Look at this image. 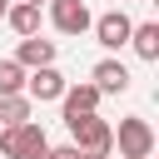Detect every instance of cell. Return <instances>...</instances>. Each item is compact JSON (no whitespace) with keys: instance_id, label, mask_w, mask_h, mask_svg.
<instances>
[{"instance_id":"obj_1","label":"cell","mask_w":159,"mask_h":159,"mask_svg":"<svg viewBox=\"0 0 159 159\" xmlns=\"http://www.w3.org/2000/svg\"><path fill=\"white\" fill-rule=\"evenodd\" d=\"M65 129H70V144H75L84 159H109V154H114V124H109V119L80 114V119H70Z\"/></svg>"},{"instance_id":"obj_2","label":"cell","mask_w":159,"mask_h":159,"mask_svg":"<svg viewBox=\"0 0 159 159\" xmlns=\"http://www.w3.org/2000/svg\"><path fill=\"white\" fill-rule=\"evenodd\" d=\"M0 154H5V159H45V154H50L45 124H35V119H25V124H0Z\"/></svg>"},{"instance_id":"obj_3","label":"cell","mask_w":159,"mask_h":159,"mask_svg":"<svg viewBox=\"0 0 159 159\" xmlns=\"http://www.w3.org/2000/svg\"><path fill=\"white\" fill-rule=\"evenodd\" d=\"M114 149H119V159H154V124L139 114H124L114 129Z\"/></svg>"},{"instance_id":"obj_4","label":"cell","mask_w":159,"mask_h":159,"mask_svg":"<svg viewBox=\"0 0 159 159\" xmlns=\"http://www.w3.org/2000/svg\"><path fill=\"white\" fill-rule=\"evenodd\" d=\"M65 75L55 70V65H40V70H25V99L30 104H60V94H65Z\"/></svg>"},{"instance_id":"obj_5","label":"cell","mask_w":159,"mask_h":159,"mask_svg":"<svg viewBox=\"0 0 159 159\" xmlns=\"http://www.w3.org/2000/svg\"><path fill=\"white\" fill-rule=\"evenodd\" d=\"M89 30H94V40H99L104 50H119V45H129L134 20H129L124 10H104V15H94V20H89Z\"/></svg>"},{"instance_id":"obj_6","label":"cell","mask_w":159,"mask_h":159,"mask_svg":"<svg viewBox=\"0 0 159 159\" xmlns=\"http://www.w3.org/2000/svg\"><path fill=\"white\" fill-rule=\"evenodd\" d=\"M99 89L89 84V80H80V84H65V94H60V114H65V124L70 119H80V114H99Z\"/></svg>"},{"instance_id":"obj_7","label":"cell","mask_w":159,"mask_h":159,"mask_svg":"<svg viewBox=\"0 0 159 159\" xmlns=\"http://www.w3.org/2000/svg\"><path fill=\"white\" fill-rule=\"evenodd\" d=\"M89 5L84 0H50V25L60 30V35H84L89 30Z\"/></svg>"},{"instance_id":"obj_8","label":"cell","mask_w":159,"mask_h":159,"mask_svg":"<svg viewBox=\"0 0 159 159\" xmlns=\"http://www.w3.org/2000/svg\"><path fill=\"white\" fill-rule=\"evenodd\" d=\"M55 55H60V50H55V40H40V35H25V40L15 45V55H10V60H15L20 70H40V65H55Z\"/></svg>"},{"instance_id":"obj_9","label":"cell","mask_w":159,"mask_h":159,"mask_svg":"<svg viewBox=\"0 0 159 159\" xmlns=\"http://www.w3.org/2000/svg\"><path fill=\"white\" fill-rule=\"evenodd\" d=\"M89 84H94L99 94H124V89H129V65H124V60H99V65L89 70Z\"/></svg>"},{"instance_id":"obj_10","label":"cell","mask_w":159,"mask_h":159,"mask_svg":"<svg viewBox=\"0 0 159 159\" xmlns=\"http://www.w3.org/2000/svg\"><path fill=\"white\" fill-rule=\"evenodd\" d=\"M5 25L25 40V35H40V5H25V0H10L5 10Z\"/></svg>"},{"instance_id":"obj_11","label":"cell","mask_w":159,"mask_h":159,"mask_svg":"<svg viewBox=\"0 0 159 159\" xmlns=\"http://www.w3.org/2000/svg\"><path fill=\"white\" fill-rule=\"evenodd\" d=\"M129 45H134V55H139V60H149V65H154V60H159V25H154V20H139V25L129 30Z\"/></svg>"},{"instance_id":"obj_12","label":"cell","mask_w":159,"mask_h":159,"mask_svg":"<svg viewBox=\"0 0 159 159\" xmlns=\"http://www.w3.org/2000/svg\"><path fill=\"white\" fill-rule=\"evenodd\" d=\"M30 119V99L25 94H0V124H25Z\"/></svg>"},{"instance_id":"obj_13","label":"cell","mask_w":159,"mask_h":159,"mask_svg":"<svg viewBox=\"0 0 159 159\" xmlns=\"http://www.w3.org/2000/svg\"><path fill=\"white\" fill-rule=\"evenodd\" d=\"M0 94H25V70L15 60H0Z\"/></svg>"},{"instance_id":"obj_14","label":"cell","mask_w":159,"mask_h":159,"mask_svg":"<svg viewBox=\"0 0 159 159\" xmlns=\"http://www.w3.org/2000/svg\"><path fill=\"white\" fill-rule=\"evenodd\" d=\"M45 159H84V154H80L75 144H50V154H45Z\"/></svg>"},{"instance_id":"obj_15","label":"cell","mask_w":159,"mask_h":159,"mask_svg":"<svg viewBox=\"0 0 159 159\" xmlns=\"http://www.w3.org/2000/svg\"><path fill=\"white\" fill-rule=\"evenodd\" d=\"M25 5H40V10H45V5H50V0H25Z\"/></svg>"},{"instance_id":"obj_16","label":"cell","mask_w":159,"mask_h":159,"mask_svg":"<svg viewBox=\"0 0 159 159\" xmlns=\"http://www.w3.org/2000/svg\"><path fill=\"white\" fill-rule=\"evenodd\" d=\"M5 10H10V0H0V20H5Z\"/></svg>"},{"instance_id":"obj_17","label":"cell","mask_w":159,"mask_h":159,"mask_svg":"<svg viewBox=\"0 0 159 159\" xmlns=\"http://www.w3.org/2000/svg\"><path fill=\"white\" fill-rule=\"evenodd\" d=\"M109 159H114V154H109Z\"/></svg>"},{"instance_id":"obj_18","label":"cell","mask_w":159,"mask_h":159,"mask_svg":"<svg viewBox=\"0 0 159 159\" xmlns=\"http://www.w3.org/2000/svg\"><path fill=\"white\" fill-rule=\"evenodd\" d=\"M119 5H124V0H119Z\"/></svg>"}]
</instances>
